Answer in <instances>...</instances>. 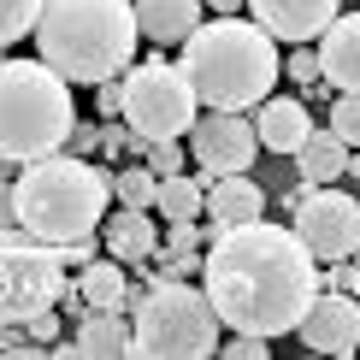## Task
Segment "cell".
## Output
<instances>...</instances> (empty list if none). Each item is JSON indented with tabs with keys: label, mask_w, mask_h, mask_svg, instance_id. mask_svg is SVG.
Instances as JSON below:
<instances>
[{
	"label": "cell",
	"mask_w": 360,
	"mask_h": 360,
	"mask_svg": "<svg viewBox=\"0 0 360 360\" xmlns=\"http://www.w3.org/2000/svg\"><path fill=\"white\" fill-rule=\"evenodd\" d=\"M36 18H41V0H0V48L24 41L36 30Z\"/></svg>",
	"instance_id": "cell-24"
},
{
	"label": "cell",
	"mask_w": 360,
	"mask_h": 360,
	"mask_svg": "<svg viewBox=\"0 0 360 360\" xmlns=\"http://www.w3.org/2000/svg\"><path fill=\"white\" fill-rule=\"evenodd\" d=\"M65 148H71V154H95V148H101V124H83V118H77L71 136H65Z\"/></svg>",
	"instance_id": "cell-32"
},
{
	"label": "cell",
	"mask_w": 360,
	"mask_h": 360,
	"mask_svg": "<svg viewBox=\"0 0 360 360\" xmlns=\"http://www.w3.org/2000/svg\"><path fill=\"white\" fill-rule=\"evenodd\" d=\"M224 325L207 290L189 278H160L142 283L130 302V360H207L219 354Z\"/></svg>",
	"instance_id": "cell-6"
},
{
	"label": "cell",
	"mask_w": 360,
	"mask_h": 360,
	"mask_svg": "<svg viewBox=\"0 0 360 360\" xmlns=\"http://www.w3.org/2000/svg\"><path fill=\"white\" fill-rule=\"evenodd\" d=\"M177 71L189 77L195 101L219 112H243L260 107L266 95L278 89V41L266 36L260 24L248 18H213V24H195V36L184 41V59Z\"/></svg>",
	"instance_id": "cell-3"
},
{
	"label": "cell",
	"mask_w": 360,
	"mask_h": 360,
	"mask_svg": "<svg viewBox=\"0 0 360 360\" xmlns=\"http://www.w3.org/2000/svg\"><path fill=\"white\" fill-rule=\"evenodd\" d=\"M207 207V177H189V172H172L160 177V195H154V213L166 224H184V219H201Z\"/></svg>",
	"instance_id": "cell-21"
},
{
	"label": "cell",
	"mask_w": 360,
	"mask_h": 360,
	"mask_svg": "<svg viewBox=\"0 0 360 360\" xmlns=\"http://www.w3.org/2000/svg\"><path fill=\"white\" fill-rule=\"evenodd\" d=\"M71 283L53 243L30 236L24 224L0 231V325H24L36 313L59 307V290Z\"/></svg>",
	"instance_id": "cell-7"
},
{
	"label": "cell",
	"mask_w": 360,
	"mask_h": 360,
	"mask_svg": "<svg viewBox=\"0 0 360 360\" xmlns=\"http://www.w3.org/2000/svg\"><path fill=\"white\" fill-rule=\"evenodd\" d=\"M12 195H18V224L30 236L71 243V236L101 231V219L112 207V172L89 166L77 154H41L18 166Z\"/></svg>",
	"instance_id": "cell-4"
},
{
	"label": "cell",
	"mask_w": 360,
	"mask_h": 360,
	"mask_svg": "<svg viewBox=\"0 0 360 360\" xmlns=\"http://www.w3.org/2000/svg\"><path fill=\"white\" fill-rule=\"evenodd\" d=\"M195 24H207V0H136V36H148L154 48L189 41Z\"/></svg>",
	"instance_id": "cell-17"
},
{
	"label": "cell",
	"mask_w": 360,
	"mask_h": 360,
	"mask_svg": "<svg viewBox=\"0 0 360 360\" xmlns=\"http://www.w3.org/2000/svg\"><path fill=\"white\" fill-rule=\"evenodd\" d=\"M53 354L59 360H118V354H130V319H124V313L89 307L77 319V337L53 342Z\"/></svg>",
	"instance_id": "cell-14"
},
{
	"label": "cell",
	"mask_w": 360,
	"mask_h": 360,
	"mask_svg": "<svg viewBox=\"0 0 360 360\" xmlns=\"http://www.w3.org/2000/svg\"><path fill=\"white\" fill-rule=\"evenodd\" d=\"M71 283H77V295L89 307H101V313H130V302H136V283L124 278V260H112V254H107V260L95 254L89 266H77Z\"/></svg>",
	"instance_id": "cell-19"
},
{
	"label": "cell",
	"mask_w": 360,
	"mask_h": 360,
	"mask_svg": "<svg viewBox=\"0 0 360 360\" xmlns=\"http://www.w3.org/2000/svg\"><path fill=\"white\" fill-rule=\"evenodd\" d=\"M154 195H160V177L142 166H124V172H112V201L118 207H142V213H154Z\"/></svg>",
	"instance_id": "cell-22"
},
{
	"label": "cell",
	"mask_w": 360,
	"mask_h": 360,
	"mask_svg": "<svg viewBox=\"0 0 360 360\" xmlns=\"http://www.w3.org/2000/svg\"><path fill=\"white\" fill-rule=\"evenodd\" d=\"M337 6L342 0H248V12H254V24L266 30L272 41H319V30L337 18Z\"/></svg>",
	"instance_id": "cell-13"
},
{
	"label": "cell",
	"mask_w": 360,
	"mask_h": 360,
	"mask_svg": "<svg viewBox=\"0 0 360 360\" xmlns=\"http://www.w3.org/2000/svg\"><path fill=\"white\" fill-rule=\"evenodd\" d=\"M219 354L224 360H266L272 349H266V337H254V331H231V342H219Z\"/></svg>",
	"instance_id": "cell-28"
},
{
	"label": "cell",
	"mask_w": 360,
	"mask_h": 360,
	"mask_svg": "<svg viewBox=\"0 0 360 360\" xmlns=\"http://www.w3.org/2000/svg\"><path fill=\"white\" fill-rule=\"evenodd\" d=\"M24 331L36 337V342H53V337H59V307H48V313H36V319H24Z\"/></svg>",
	"instance_id": "cell-34"
},
{
	"label": "cell",
	"mask_w": 360,
	"mask_h": 360,
	"mask_svg": "<svg viewBox=\"0 0 360 360\" xmlns=\"http://www.w3.org/2000/svg\"><path fill=\"white\" fill-rule=\"evenodd\" d=\"M95 112H101V118H118V112H124V83H118V77L95 83Z\"/></svg>",
	"instance_id": "cell-31"
},
{
	"label": "cell",
	"mask_w": 360,
	"mask_h": 360,
	"mask_svg": "<svg viewBox=\"0 0 360 360\" xmlns=\"http://www.w3.org/2000/svg\"><path fill=\"white\" fill-rule=\"evenodd\" d=\"M36 59L65 83H107L136 65V0H41Z\"/></svg>",
	"instance_id": "cell-2"
},
{
	"label": "cell",
	"mask_w": 360,
	"mask_h": 360,
	"mask_svg": "<svg viewBox=\"0 0 360 360\" xmlns=\"http://www.w3.org/2000/svg\"><path fill=\"white\" fill-rule=\"evenodd\" d=\"M349 260H354V266H360V243H354V254H349Z\"/></svg>",
	"instance_id": "cell-39"
},
{
	"label": "cell",
	"mask_w": 360,
	"mask_h": 360,
	"mask_svg": "<svg viewBox=\"0 0 360 360\" xmlns=\"http://www.w3.org/2000/svg\"><path fill=\"white\" fill-rule=\"evenodd\" d=\"M354 354H360V349H354Z\"/></svg>",
	"instance_id": "cell-40"
},
{
	"label": "cell",
	"mask_w": 360,
	"mask_h": 360,
	"mask_svg": "<svg viewBox=\"0 0 360 360\" xmlns=\"http://www.w3.org/2000/svg\"><path fill=\"white\" fill-rule=\"evenodd\" d=\"M290 231L307 243L313 260H349L354 243H360V201L354 195H342L337 184H319V189H307L302 201H295V219H290Z\"/></svg>",
	"instance_id": "cell-9"
},
{
	"label": "cell",
	"mask_w": 360,
	"mask_h": 360,
	"mask_svg": "<svg viewBox=\"0 0 360 360\" xmlns=\"http://www.w3.org/2000/svg\"><path fill=\"white\" fill-rule=\"evenodd\" d=\"M201 248H207V236L195 231V219H184V224H172V231L160 236L154 254H201Z\"/></svg>",
	"instance_id": "cell-26"
},
{
	"label": "cell",
	"mask_w": 360,
	"mask_h": 360,
	"mask_svg": "<svg viewBox=\"0 0 360 360\" xmlns=\"http://www.w3.org/2000/svg\"><path fill=\"white\" fill-rule=\"evenodd\" d=\"M18 166H24V160H12V154H0V184H12V177H18Z\"/></svg>",
	"instance_id": "cell-37"
},
{
	"label": "cell",
	"mask_w": 360,
	"mask_h": 360,
	"mask_svg": "<svg viewBox=\"0 0 360 360\" xmlns=\"http://www.w3.org/2000/svg\"><path fill=\"white\" fill-rule=\"evenodd\" d=\"M189 154L201 177H236L260 160V136H254V118L243 112H195L189 124Z\"/></svg>",
	"instance_id": "cell-10"
},
{
	"label": "cell",
	"mask_w": 360,
	"mask_h": 360,
	"mask_svg": "<svg viewBox=\"0 0 360 360\" xmlns=\"http://www.w3.org/2000/svg\"><path fill=\"white\" fill-rule=\"evenodd\" d=\"M319 83L337 95H360V12H337L319 30Z\"/></svg>",
	"instance_id": "cell-12"
},
{
	"label": "cell",
	"mask_w": 360,
	"mask_h": 360,
	"mask_svg": "<svg viewBox=\"0 0 360 360\" xmlns=\"http://www.w3.org/2000/svg\"><path fill=\"white\" fill-rule=\"evenodd\" d=\"M124 148H130V124L107 118V124H101V154H124Z\"/></svg>",
	"instance_id": "cell-33"
},
{
	"label": "cell",
	"mask_w": 360,
	"mask_h": 360,
	"mask_svg": "<svg viewBox=\"0 0 360 360\" xmlns=\"http://www.w3.org/2000/svg\"><path fill=\"white\" fill-rule=\"evenodd\" d=\"M313 118H307V101L295 95H266L260 101V118H254V136H260L266 154H295V148L307 142Z\"/></svg>",
	"instance_id": "cell-16"
},
{
	"label": "cell",
	"mask_w": 360,
	"mask_h": 360,
	"mask_svg": "<svg viewBox=\"0 0 360 360\" xmlns=\"http://www.w3.org/2000/svg\"><path fill=\"white\" fill-rule=\"evenodd\" d=\"M207 224L213 231H231V224H254V219H266V189L254 184L248 172H236V177H207Z\"/></svg>",
	"instance_id": "cell-15"
},
{
	"label": "cell",
	"mask_w": 360,
	"mask_h": 360,
	"mask_svg": "<svg viewBox=\"0 0 360 360\" xmlns=\"http://www.w3.org/2000/svg\"><path fill=\"white\" fill-rule=\"evenodd\" d=\"M77 124L71 83L41 59H0V154L41 160L59 154Z\"/></svg>",
	"instance_id": "cell-5"
},
{
	"label": "cell",
	"mask_w": 360,
	"mask_h": 360,
	"mask_svg": "<svg viewBox=\"0 0 360 360\" xmlns=\"http://www.w3.org/2000/svg\"><path fill=\"white\" fill-rule=\"evenodd\" d=\"M124 124H130V136H142V142H166V136H189V124H195V89L189 77L172 65V59H142V65H130L124 77Z\"/></svg>",
	"instance_id": "cell-8"
},
{
	"label": "cell",
	"mask_w": 360,
	"mask_h": 360,
	"mask_svg": "<svg viewBox=\"0 0 360 360\" xmlns=\"http://www.w3.org/2000/svg\"><path fill=\"white\" fill-rule=\"evenodd\" d=\"M201 290L224 331L283 337L319 295V260L290 224H231V231H213L201 254Z\"/></svg>",
	"instance_id": "cell-1"
},
{
	"label": "cell",
	"mask_w": 360,
	"mask_h": 360,
	"mask_svg": "<svg viewBox=\"0 0 360 360\" xmlns=\"http://www.w3.org/2000/svg\"><path fill=\"white\" fill-rule=\"evenodd\" d=\"M18 224V195H12V184H0V231H12Z\"/></svg>",
	"instance_id": "cell-35"
},
{
	"label": "cell",
	"mask_w": 360,
	"mask_h": 360,
	"mask_svg": "<svg viewBox=\"0 0 360 360\" xmlns=\"http://www.w3.org/2000/svg\"><path fill=\"white\" fill-rule=\"evenodd\" d=\"M319 290H349V295H360V266H354V260H331V272L319 278Z\"/></svg>",
	"instance_id": "cell-29"
},
{
	"label": "cell",
	"mask_w": 360,
	"mask_h": 360,
	"mask_svg": "<svg viewBox=\"0 0 360 360\" xmlns=\"http://www.w3.org/2000/svg\"><path fill=\"white\" fill-rule=\"evenodd\" d=\"M130 154H142V166L154 172V177H172V172H184V136H166V142H142V136H130Z\"/></svg>",
	"instance_id": "cell-23"
},
{
	"label": "cell",
	"mask_w": 360,
	"mask_h": 360,
	"mask_svg": "<svg viewBox=\"0 0 360 360\" xmlns=\"http://www.w3.org/2000/svg\"><path fill=\"white\" fill-rule=\"evenodd\" d=\"M53 248H59V260H65V272H77V266L95 260V231H89V236H71V243H53Z\"/></svg>",
	"instance_id": "cell-30"
},
{
	"label": "cell",
	"mask_w": 360,
	"mask_h": 360,
	"mask_svg": "<svg viewBox=\"0 0 360 360\" xmlns=\"http://www.w3.org/2000/svg\"><path fill=\"white\" fill-rule=\"evenodd\" d=\"M101 236H107V254L124 266H148L160 248V231H154V213H142V207H118V213L101 219Z\"/></svg>",
	"instance_id": "cell-18"
},
{
	"label": "cell",
	"mask_w": 360,
	"mask_h": 360,
	"mask_svg": "<svg viewBox=\"0 0 360 360\" xmlns=\"http://www.w3.org/2000/svg\"><path fill=\"white\" fill-rule=\"evenodd\" d=\"M331 130L349 148H360V95H337L331 101Z\"/></svg>",
	"instance_id": "cell-25"
},
{
	"label": "cell",
	"mask_w": 360,
	"mask_h": 360,
	"mask_svg": "<svg viewBox=\"0 0 360 360\" xmlns=\"http://www.w3.org/2000/svg\"><path fill=\"white\" fill-rule=\"evenodd\" d=\"M295 172H302V184H337L342 172H349V142L337 136V130H307V142L295 148Z\"/></svg>",
	"instance_id": "cell-20"
},
{
	"label": "cell",
	"mask_w": 360,
	"mask_h": 360,
	"mask_svg": "<svg viewBox=\"0 0 360 360\" xmlns=\"http://www.w3.org/2000/svg\"><path fill=\"white\" fill-rule=\"evenodd\" d=\"M243 6H248V0H207V12H219V18H236Z\"/></svg>",
	"instance_id": "cell-36"
},
{
	"label": "cell",
	"mask_w": 360,
	"mask_h": 360,
	"mask_svg": "<svg viewBox=\"0 0 360 360\" xmlns=\"http://www.w3.org/2000/svg\"><path fill=\"white\" fill-rule=\"evenodd\" d=\"M295 337L307 342L313 354H354L360 349V295L349 290H319L307 302V313L295 319Z\"/></svg>",
	"instance_id": "cell-11"
},
{
	"label": "cell",
	"mask_w": 360,
	"mask_h": 360,
	"mask_svg": "<svg viewBox=\"0 0 360 360\" xmlns=\"http://www.w3.org/2000/svg\"><path fill=\"white\" fill-rule=\"evenodd\" d=\"M342 177H360V154H354V148H349V172H342Z\"/></svg>",
	"instance_id": "cell-38"
},
{
	"label": "cell",
	"mask_w": 360,
	"mask_h": 360,
	"mask_svg": "<svg viewBox=\"0 0 360 360\" xmlns=\"http://www.w3.org/2000/svg\"><path fill=\"white\" fill-rule=\"evenodd\" d=\"M283 71H290V77L302 83V89H313V83H319V53H313L307 41H295V48H290V59H283Z\"/></svg>",
	"instance_id": "cell-27"
}]
</instances>
